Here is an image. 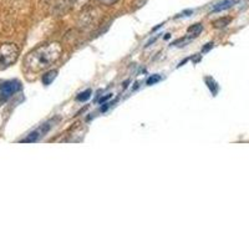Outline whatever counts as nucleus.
I'll list each match as a JSON object with an SVG mask.
<instances>
[{"instance_id":"f03ea898","label":"nucleus","mask_w":249,"mask_h":249,"mask_svg":"<svg viewBox=\"0 0 249 249\" xmlns=\"http://www.w3.org/2000/svg\"><path fill=\"white\" fill-rule=\"evenodd\" d=\"M19 57V48L13 43H6L0 46V70L12 66Z\"/></svg>"},{"instance_id":"9b49d317","label":"nucleus","mask_w":249,"mask_h":249,"mask_svg":"<svg viewBox=\"0 0 249 249\" xmlns=\"http://www.w3.org/2000/svg\"><path fill=\"white\" fill-rule=\"evenodd\" d=\"M231 23V19L230 18H224V19H219L217 20V21H214V26L215 28H224V26H227L228 24Z\"/></svg>"},{"instance_id":"f8f14e48","label":"nucleus","mask_w":249,"mask_h":249,"mask_svg":"<svg viewBox=\"0 0 249 249\" xmlns=\"http://www.w3.org/2000/svg\"><path fill=\"white\" fill-rule=\"evenodd\" d=\"M99 3L104 4V5H113L115 3H117L119 0H97Z\"/></svg>"},{"instance_id":"0eeeda50","label":"nucleus","mask_w":249,"mask_h":249,"mask_svg":"<svg viewBox=\"0 0 249 249\" xmlns=\"http://www.w3.org/2000/svg\"><path fill=\"white\" fill-rule=\"evenodd\" d=\"M204 82L207 84V86H208V89L211 90V92H212L213 96H215V95L218 93V90H219V86L217 85V82H215L214 80L210 76L204 77Z\"/></svg>"},{"instance_id":"39448f33","label":"nucleus","mask_w":249,"mask_h":249,"mask_svg":"<svg viewBox=\"0 0 249 249\" xmlns=\"http://www.w3.org/2000/svg\"><path fill=\"white\" fill-rule=\"evenodd\" d=\"M234 4H237V0H223V1L215 4V5L213 6L212 12L213 13L222 12V10H226V9L232 8V6L234 5Z\"/></svg>"},{"instance_id":"6e6552de","label":"nucleus","mask_w":249,"mask_h":249,"mask_svg":"<svg viewBox=\"0 0 249 249\" xmlns=\"http://www.w3.org/2000/svg\"><path fill=\"white\" fill-rule=\"evenodd\" d=\"M202 30H203V26H202V24H195V25H192L188 28V33H190V34H192L193 36H198V34L201 33Z\"/></svg>"},{"instance_id":"2eb2a0df","label":"nucleus","mask_w":249,"mask_h":249,"mask_svg":"<svg viewBox=\"0 0 249 249\" xmlns=\"http://www.w3.org/2000/svg\"><path fill=\"white\" fill-rule=\"evenodd\" d=\"M171 37V34H166V36H164V39L167 40V39H170Z\"/></svg>"},{"instance_id":"7ed1b4c3","label":"nucleus","mask_w":249,"mask_h":249,"mask_svg":"<svg viewBox=\"0 0 249 249\" xmlns=\"http://www.w3.org/2000/svg\"><path fill=\"white\" fill-rule=\"evenodd\" d=\"M20 90H21V82L18 80H8V81L0 82V99L5 101Z\"/></svg>"},{"instance_id":"f257e3e1","label":"nucleus","mask_w":249,"mask_h":249,"mask_svg":"<svg viewBox=\"0 0 249 249\" xmlns=\"http://www.w3.org/2000/svg\"><path fill=\"white\" fill-rule=\"evenodd\" d=\"M62 46L57 41L45 44L29 53L24 60V65L31 72H40L50 68L61 57Z\"/></svg>"},{"instance_id":"1a4fd4ad","label":"nucleus","mask_w":249,"mask_h":249,"mask_svg":"<svg viewBox=\"0 0 249 249\" xmlns=\"http://www.w3.org/2000/svg\"><path fill=\"white\" fill-rule=\"evenodd\" d=\"M91 93H92V91H91L90 89H88V90H85L84 92H80L79 95H77L76 100L77 101H86V100H89L91 97Z\"/></svg>"},{"instance_id":"4468645a","label":"nucleus","mask_w":249,"mask_h":249,"mask_svg":"<svg viewBox=\"0 0 249 249\" xmlns=\"http://www.w3.org/2000/svg\"><path fill=\"white\" fill-rule=\"evenodd\" d=\"M213 45H214V44H213V43L206 44V46H204V48L202 49V53H207V51H208V50H211V49L213 48Z\"/></svg>"},{"instance_id":"423d86ee","label":"nucleus","mask_w":249,"mask_h":249,"mask_svg":"<svg viewBox=\"0 0 249 249\" xmlns=\"http://www.w3.org/2000/svg\"><path fill=\"white\" fill-rule=\"evenodd\" d=\"M56 76H57V70H50L43 75V77H41V81H43L44 85L48 86V85H50L51 82L54 81L55 79H56Z\"/></svg>"},{"instance_id":"ddd939ff","label":"nucleus","mask_w":249,"mask_h":249,"mask_svg":"<svg viewBox=\"0 0 249 249\" xmlns=\"http://www.w3.org/2000/svg\"><path fill=\"white\" fill-rule=\"evenodd\" d=\"M111 97H112V93H107V95H106V96L101 97V99L99 100V102H100V104H105V102L107 101L108 99H111Z\"/></svg>"},{"instance_id":"20e7f679","label":"nucleus","mask_w":249,"mask_h":249,"mask_svg":"<svg viewBox=\"0 0 249 249\" xmlns=\"http://www.w3.org/2000/svg\"><path fill=\"white\" fill-rule=\"evenodd\" d=\"M51 122H46V124H41L39 128H36L35 131H33V132L29 135L26 139L21 140V142H36L37 140L40 139V137H44L45 136V133H48V131L50 130L51 127Z\"/></svg>"},{"instance_id":"9d476101","label":"nucleus","mask_w":249,"mask_h":249,"mask_svg":"<svg viewBox=\"0 0 249 249\" xmlns=\"http://www.w3.org/2000/svg\"><path fill=\"white\" fill-rule=\"evenodd\" d=\"M161 80H162L161 75H159V74L152 75V76H150L147 79V85L148 86H152V85H155V84H157V82L161 81Z\"/></svg>"}]
</instances>
